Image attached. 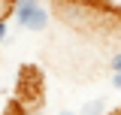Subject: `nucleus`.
<instances>
[{
	"mask_svg": "<svg viewBox=\"0 0 121 115\" xmlns=\"http://www.w3.org/2000/svg\"><path fill=\"white\" fill-rule=\"evenodd\" d=\"M60 115H79V112H73V109H60Z\"/></svg>",
	"mask_w": 121,
	"mask_h": 115,
	"instance_id": "8",
	"label": "nucleus"
},
{
	"mask_svg": "<svg viewBox=\"0 0 121 115\" xmlns=\"http://www.w3.org/2000/svg\"><path fill=\"white\" fill-rule=\"evenodd\" d=\"M3 12H6V0H0V18H3Z\"/></svg>",
	"mask_w": 121,
	"mask_h": 115,
	"instance_id": "7",
	"label": "nucleus"
},
{
	"mask_svg": "<svg viewBox=\"0 0 121 115\" xmlns=\"http://www.w3.org/2000/svg\"><path fill=\"white\" fill-rule=\"evenodd\" d=\"M79 115H106V100H88V103H82Z\"/></svg>",
	"mask_w": 121,
	"mask_h": 115,
	"instance_id": "3",
	"label": "nucleus"
},
{
	"mask_svg": "<svg viewBox=\"0 0 121 115\" xmlns=\"http://www.w3.org/2000/svg\"><path fill=\"white\" fill-rule=\"evenodd\" d=\"M39 6H43V0H12V6H9V9H12L15 24H18V27H24V21H27Z\"/></svg>",
	"mask_w": 121,
	"mask_h": 115,
	"instance_id": "1",
	"label": "nucleus"
},
{
	"mask_svg": "<svg viewBox=\"0 0 121 115\" xmlns=\"http://www.w3.org/2000/svg\"><path fill=\"white\" fill-rule=\"evenodd\" d=\"M109 70H112V73H121V52H115V55H112V61H109Z\"/></svg>",
	"mask_w": 121,
	"mask_h": 115,
	"instance_id": "4",
	"label": "nucleus"
},
{
	"mask_svg": "<svg viewBox=\"0 0 121 115\" xmlns=\"http://www.w3.org/2000/svg\"><path fill=\"white\" fill-rule=\"evenodd\" d=\"M6 33H9V24H6V18H0V45L6 40Z\"/></svg>",
	"mask_w": 121,
	"mask_h": 115,
	"instance_id": "5",
	"label": "nucleus"
},
{
	"mask_svg": "<svg viewBox=\"0 0 121 115\" xmlns=\"http://www.w3.org/2000/svg\"><path fill=\"white\" fill-rule=\"evenodd\" d=\"M48 21H52L48 9H45V6H39V9H36V12L24 21V27H27V30H45V27H48Z\"/></svg>",
	"mask_w": 121,
	"mask_h": 115,
	"instance_id": "2",
	"label": "nucleus"
},
{
	"mask_svg": "<svg viewBox=\"0 0 121 115\" xmlns=\"http://www.w3.org/2000/svg\"><path fill=\"white\" fill-rule=\"evenodd\" d=\"M15 115H30V112H15Z\"/></svg>",
	"mask_w": 121,
	"mask_h": 115,
	"instance_id": "10",
	"label": "nucleus"
},
{
	"mask_svg": "<svg viewBox=\"0 0 121 115\" xmlns=\"http://www.w3.org/2000/svg\"><path fill=\"white\" fill-rule=\"evenodd\" d=\"M112 88L121 91V73H112Z\"/></svg>",
	"mask_w": 121,
	"mask_h": 115,
	"instance_id": "6",
	"label": "nucleus"
},
{
	"mask_svg": "<svg viewBox=\"0 0 121 115\" xmlns=\"http://www.w3.org/2000/svg\"><path fill=\"white\" fill-rule=\"evenodd\" d=\"M109 3H115V6H121V0H109Z\"/></svg>",
	"mask_w": 121,
	"mask_h": 115,
	"instance_id": "9",
	"label": "nucleus"
}]
</instances>
